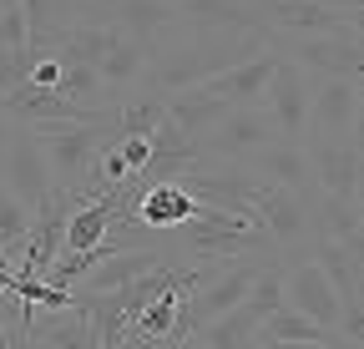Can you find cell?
I'll use <instances>...</instances> for the list:
<instances>
[{
  "label": "cell",
  "instance_id": "obj_13",
  "mask_svg": "<svg viewBox=\"0 0 364 349\" xmlns=\"http://www.w3.org/2000/svg\"><path fill=\"white\" fill-rule=\"evenodd\" d=\"M279 279H284V309L304 314V319L318 324V329H339V299H334V284L324 279V269H318L309 253H299L294 264H289V274H279Z\"/></svg>",
  "mask_w": 364,
  "mask_h": 349
},
{
  "label": "cell",
  "instance_id": "obj_14",
  "mask_svg": "<svg viewBox=\"0 0 364 349\" xmlns=\"http://www.w3.org/2000/svg\"><path fill=\"white\" fill-rule=\"evenodd\" d=\"M263 26L279 36H359V11H334L318 0H263Z\"/></svg>",
  "mask_w": 364,
  "mask_h": 349
},
{
  "label": "cell",
  "instance_id": "obj_12",
  "mask_svg": "<svg viewBox=\"0 0 364 349\" xmlns=\"http://www.w3.org/2000/svg\"><path fill=\"white\" fill-rule=\"evenodd\" d=\"M304 157H309V178L318 193H339V198H359V137H304Z\"/></svg>",
  "mask_w": 364,
  "mask_h": 349
},
{
  "label": "cell",
  "instance_id": "obj_22",
  "mask_svg": "<svg viewBox=\"0 0 364 349\" xmlns=\"http://www.w3.org/2000/svg\"><path fill=\"white\" fill-rule=\"evenodd\" d=\"M318 6H334V11H364V0H318Z\"/></svg>",
  "mask_w": 364,
  "mask_h": 349
},
{
  "label": "cell",
  "instance_id": "obj_10",
  "mask_svg": "<svg viewBox=\"0 0 364 349\" xmlns=\"http://www.w3.org/2000/svg\"><path fill=\"white\" fill-rule=\"evenodd\" d=\"M258 107L268 112L279 142H304V127H309V71H299L294 61L279 56V66H273Z\"/></svg>",
  "mask_w": 364,
  "mask_h": 349
},
{
  "label": "cell",
  "instance_id": "obj_19",
  "mask_svg": "<svg viewBox=\"0 0 364 349\" xmlns=\"http://www.w3.org/2000/svg\"><path fill=\"white\" fill-rule=\"evenodd\" d=\"M258 329H263V309H253V304L243 299L238 309H228V314H218V319L198 324L193 334H198L208 349H253Z\"/></svg>",
  "mask_w": 364,
  "mask_h": 349
},
{
  "label": "cell",
  "instance_id": "obj_27",
  "mask_svg": "<svg viewBox=\"0 0 364 349\" xmlns=\"http://www.w3.org/2000/svg\"><path fill=\"white\" fill-rule=\"evenodd\" d=\"M0 269H6V248H0Z\"/></svg>",
  "mask_w": 364,
  "mask_h": 349
},
{
  "label": "cell",
  "instance_id": "obj_2",
  "mask_svg": "<svg viewBox=\"0 0 364 349\" xmlns=\"http://www.w3.org/2000/svg\"><path fill=\"white\" fill-rule=\"evenodd\" d=\"M167 248L188 264H263V258L279 248L263 223L248 213V208H213V203H198V213L188 218L182 228L167 233Z\"/></svg>",
  "mask_w": 364,
  "mask_h": 349
},
{
  "label": "cell",
  "instance_id": "obj_6",
  "mask_svg": "<svg viewBox=\"0 0 364 349\" xmlns=\"http://www.w3.org/2000/svg\"><path fill=\"white\" fill-rule=\"evenodd\" d=\"M243 208L263 223V233L279 243V248H294V258L304 253L309 243V208L294 188H279V183H263V178H243Z\"/></svg>",
  "mask_w": 364,
  "mask_h": 349
},
{
  "label": "cell",
  "instance_id": "obj_5",
  "mask_svg": "<svg viewBox=\"0 0 364 349\" xmlns=\"http://www.w3.org/2000/svg\"><path fill=\"white\" fill-rule=\"evenodd\" d=\"M263 46L268 51L279 46L284 61H294L299 71H318V76L359 81V71H364V41L354 31H339V36H279V31L263 26Z\"/></svg>",
  "mask_w": 364,
  "mask_h": 349
},
{
  "label": "cell",
  "instance_id": "obj_7",
  "mask_svg": "<svg viewBox=\"0 0 364 349\" xmlns=\"http://www.w3.org/2000/svg\"><path fill=\"white\" fill-rule=\"evenodd\" d=\"M279 142L273 122L263 107H228L208 132L198 137V157H213V162H248L258 147Z\"/></svg>",
  "mask_w": 364,
  "mask_h": 349
},
{
  "label": "cell",
  "instance_id": "obj_3",
  "mask_svg": "<svg viewBox=\"0 0 364 349\" xmlns=\"http://www.w3.org/2000/svg\"><path fill=\"white\" fill-rule=\"evenodd\" d=\"M36 51H71L76 61H86L102 76V86H127V92H136V86H142V71H147V46L142 41H132L117 26H97V21H81V26L41 36Z\"/></svg>",
  "mask_w": 364,
  "mask_h": 349
},
{
  "label": "cell",
  "instance_id": "obj_9",
  "mask_svg": "<svg viewBox=\"0 0 364 349\" xmlns=\"http://www.w3.org/2000/svg\"><path fill=\"white\" fill-rule=\"evenodd\" d=\"M0 183H6L31 213L51 198V172H46V157L36 147V132L26 122H11L6 147H0Z\"/></svg>",
  "mask_w": 364,
  "mask_h": 349
},
{
  "label": "cell",
  "instance_id": "obj_8",
  "mask_svg": "<svg viewBox=\"0 0 364 349\" xmlns=\"http://www.w3.org/2000/svg\"><path fill=\"white\" fill-rule=\"evenodd\" d=\"M81 21L117 26V31H127L132 41H142L152 51V41L177 26V6L172 0H76V26Z\"/></svg>",
  "mask_w": 364,
  "mask_h": 349
},
{
  "label": "cell",
  "instance_id": "obj_11",
  "mask_svg": "<svg viewBox=\"0 0 364 349\" xmlns=\"http://www.w3.org/2000/svg\"><path fill=\"white\" fill-rule=\"evenodd\" d=\"M304 137H359V81L318 76V92H309V127Z\"/></svg>",
  "mask_w": 364,
  "mask_h": 349
},
{
  "label": "cell",
  "instance_id": "obj_25",
  "mask_svg": "<svg viewBox=\"0 0 364 349\" xmlns=\"http://www.w3.org/2000/svg\"><path fill=\"white\" fill-rule=\"evenodd\" d=\"M21 349H51V344H41V339H26V344H21Z\"/></svg>",
  "mask_w": 364,
  "mask_h": 349
},
{
  "label": "cell",
  "instance_id": "obj_24",
  "mask_svg": "<svg viewBox=\"0 0 364 349\" xmlns=\"http://www.w3.org/2000/svg\"><path fill=\"white\" fill-rule=\"evenodd\" d=\"M279 349H329V344H279Z\"/></svg>",
  "mask_w": 364,
  "mask_h": 349
},
{
  "label": "cell",
  "instance_id": "obj_17",
  "mask_svg": "<svg viewBox=\"0 0 364 349\" xmlns=\"http://www.w3.org/2000/svg\"><path fill=\"white\" fill-rule=\"evenodd\" d=\"M188 31H263V0H177Z\"/></svg>",
  "mask_w": 364,
  "mask_h": 349
},
{
  "label": "cell",
  "instance_id": "obj_20",
  "mask_svg": "<svg viewBox=\"0 0 364 349\" xmlns=\"http://www.w3.org/2000/svg\"><path fill=\"white\" fill-rule=\"evenodd\" d=\"M162 107H167L172 127H177L182 137H193V142H198V137L208 132V127H213V122H218L223 112H228V107H223L218 97H203L198 86H188V92H172V97H162Z\"/></svg>",
  "mask_w": 364,
  "mask_h": 349
},
{
  "label": "cell",
  "instance_id": "obj_16",
  "mask_svg": "<svg viewBox=\"0 0 364 349\" xmlns=\"http://www.w3.org/2000/svg\"><path fill=\"white\" fill-rule=\"evenodd\" d=\"M309 243L329 238V243H364V208L359 198H339V193H309Z\"/></svg>",
  "mask_w": 364,
  "mask_h": 349
},
{
  "label": "cell",
  "instance_id": "obj_23",
  "mask_svg": "<svg viewBox=\"0 0 364 349\" xmlns=\"http://www.w3.org/2000/svg\"><path fill=\"white\" fill-rule=\"evenodd\" d=\"M177 349H208V344H203V339H198V334H193V339H182V344H177Z\"/></svg>",
  "mask_w": 364,
  "mask_h": 349
},
{
  "label": "cell",
  "instance_id": "obj_26",
  "mask_svg": "<svg viewBox=\"0 0 364 349\" xmlns=\"http://www.w3.org/2000/svg\"><path fill=\"white\" fill-rule=\"evenodd\" d=\"M16 6H21V0H0V11H16Z\"/></svg>",
  "mask_w": 364,
  "mask_h": 349
},
{
  "label": "cell",
  "instance_id": "obj_15",
  "mask_svg": "<svg viewBox=\"0 0 364 349\" xmlns=\"http://www.w3.org/2000/svg\"><path fill=\"white\" fill-rule=\"evenodd\" d=\"M273 66H279V56L263 46L258 56L233 61V66L213 71L208 81H198V92H203V97H218L223 107H258V102H263V86H268V76H273Z\"/></svg>",
  "mask_w": 364,
  "mask_h": 349
},
{
  "label": "cell",
  "instance_id": "obj_4",
  "mask_svg": "<svg viewBox=\"0 0 364 349\" xmlns=\"http://www.w3.org/2000/svg\"><path fill=\"white\" fill-rule=\"evenodd\" d=\"M31 132H36V147L46 157V172H51V188L71 193L81 203L86 178H91V157H97V147L117 132L112 112L97 117V122H46V127H31Z\"/></svg>",
  "mask_w": 364,
  "mask_h": 349
},
{
  "label": "cell",
  "instance_id": "obj_28",
  "mask_svg": "<svg viewBox=\"0 0 364 349\" xmlns=\"http://www.w3.org/2000/svg\"><path fill=\"white\" fill-rule=\"evenodd\" d=\"M172 6H177V0H172Z\"/></svg>",
  "mask_w": 364,
  "mask_h": 349
},
{
  "label": "cell",
  "instance_id": "obj_1",
  "mask_svg": "<svg viewBox=\"0 0 364 349\" xmlns=\"http://www.w3.org/2000/svg\"><path fill=\"white\" fill-rule=\"evenodd\" d=\"M263 51V31H188L177 26V36H157L147 51L142 86L147 92H188V86L208 81L213 71L248 61Z\"/></svg>",
  "mask_w": 364,
  "mask_h": 349
},
{
  "label": "cell",
  "instance_id": "obj_18",
  "mask_svg": "<svg viewBox=\"0 0 364 349\" xmlns=\"http://www.w3.org/2000/svg\"><path fill=\"white\" fill-rule=\"evenodd\" d=\"M253 178L263 183H279V188H294L299 198L314 193V178H309V157H304V142H268L258 147L248 162H243Z\"/></svg>",
  "mask_w": 364,
  "mask_h": 349
},
{
  "label": "cell",
  "instance_id": "obj_21",
  "mask_svg": "<svg viewBox=\"0 0 364 349\" xmlns=\"http://www.w3.org/2000/svg\"><path fill=\"white\" fill-rule=\"evenodd\" d=\"M117 152H122L127 178H136V172L147 167V157H152V142H147V137H117Z\"/></svg>",
  "mask_w": 364,
  "mask_h": 349
}]
</instances>
